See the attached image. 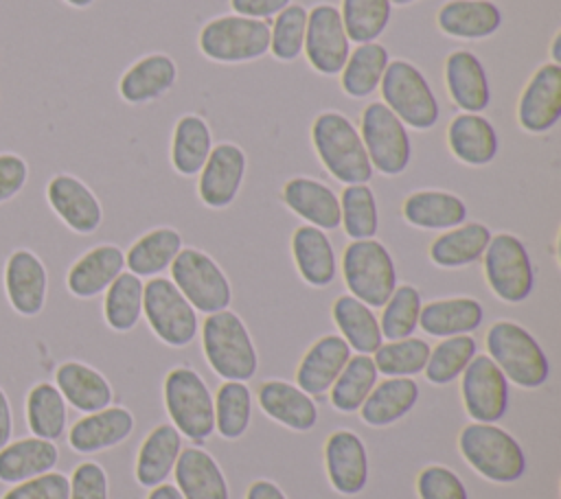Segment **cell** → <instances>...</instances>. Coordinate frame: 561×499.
Segmentation results:
<instances>
[{
    "label": "cell",
    "mask_w": 561,
    "mask_h": 499,
    "mask_svg": "<svg viewBox=\"0 0 561 499\" xmlns=\"http://www.w3.org/2000/svg\"><path fill=\"white\" fill-rule=\"evenodd\" d=\"M175 488L184 499H230L228 481L217 460L199 449H182L175 462Z\"/></svg>",
    "instance_id": "obj_27"
},
{
    "label": "cell",
    "mask_w": 561,
    "mask_h": 499,
    "mask_svg": "<svg viewBox=\"0 0 561 499\" xmlns=\"http://www.w3.org/2000/svg\"><path fill=\"white\" fill-rule=\"evenodd\" d=\"M245 499H287L285 492L270 479H256L250 484Z\"/></svg>",
    "instance_id": "obj_58"
},
{
    "label": "cell",
    "mask_w": 561,
    "mask_h": 499,
    "mask_svg": "<svg viewBox=\"0 0 561 499\" xmlns=\"http://www.w3.org/2000/svg\"><path fill=\"white\" fill-rule=\"evenodd\" d=\"M438 28L458 39H484L502 26V11L491 0H449L438 9Z\"/></svg>",
    "instance_id": "obj_34"
},
{
    "label": "cell",
    "mask_w": 561,
    "mask_h": 499,
    "mask_svg": "<svg viewBox=\"0 0 561 499\" xmlns=\"http://www.w3.org/2000/svg\"><path fill=\"white\" fill-rule=\"evenodd\" d=\"M68 7H72V9H88V7H92L96 0H64Z\"/></svg>",
    "instance_id": "obj_61"
},
{
    "label": "cell",
    "mask_w": 561,
    "mask_h": 499,
    "mask_svg": "<svg viewBox=\"0 0 561 499\" xmlns=\"http://www.w3.org/2000/svg\"><path fill=\"white\" fill-rule=\"evenodd\" d=\"M390 0H342V24L348 42H375L390 22Z\"/></svg>",
    "instance_id": "obj_48"
},
{
    "label": "cell",
    "mask_w": 561,
    "mask_h": 499,
    "mask_svg": "<svg viewBox=\"0 0 561 499\" xmlns=\"http://www.w3.org/2000/svg\"><path fill=\"white\" fill-rule=\"evenodd\" d=\"M307 9L302 4H287L270 26V50L276 61L289 63L298 59L305 44Z\"/></svg>",
    "instance_id": "obj_51"
},
{
    "label": "cell",
    "mask_w": 561,
    "mask_h": 499,
    "mask_svg": "<svg viewBox=\"0 0 561 499\" xmlns=\"http://www.w3.org/2000/svg\"><path fill=\"white\" fill-rule=\"evenodd\" d=\"M416 492L421 499H469L462 479L443 464H430L419 473Z\"/></svg>",
    "instance_id": "obj_52"
},
{
    "label": "cell",
    "mask_w": 561,
    "mask_h": 499,
    "mask_svg": "<svg viewBox=\"0 0 561 499\" xmlns=\"http://www.w3.org/2000/svg\"><path fill=\"white\" fill-rule=\"evenodd\" d=\"M390 55L383 44H357V48L348 53V59L340 72L342 92L351 98H366L379 88Z\"/></svg>",
    "instance_id": "obj_41"
},
{
    "label": "cell",
    "mask_w": 561,
    "mask_h": 499,
    "mask_svg": "<svg viewBox=\"0 0 561 499\" xmlns=\"http://www.w3.org/2000/svg\"><path fill=\"white\" fill-rule=\"evenodd\" d=\"M484 278L491 291L508 304H519L533 293L535 269L524 241L511 232L491 236L484 254Z\"/></svg>",
    "instance_id": "obj_10"
},
{
    "label": "cell",
    "mask_w": 561,
    "mask_h": 499,
    "mask_svg": "<svg viewBox=\"0 0 561 499\" xmlns=\"http://www.w3.org/2000/svg\"><path fill=\"white\" fill-rule=\"evenodd\" d=\"M416 0H390V4H399V7H405V4H412Z\"/></svg>",
    "instance_id": "obj_62"
},
{
    "label": "cell",
    "mask_w": 561,
    "mask_h": 499,
    "mask_svg": "<svg viewBox=\"0 0 561 499\" xmlns=\"http://www.w3.org/2000/svg\"><path fill=\"white\" fill-rule=\"evenodd\" d=\"M215 429L224 440H237L245 433L252 418V394L243 381H226L215 398Z\"/></svg>",
    "instance_id": "obj_45"
},
{
    "label": "cell",
    "mask_w": 561,
    "mask_h": 499,
    "mask_svg": "<svg viewBox=\"0 0 561 499\" xmlns=\"http://www.w3.org/2000/svg\"><path fill=\"white\" fill-rule=\"evenodd\" d=\"M199 53L215 63H248L270 50V24L243 15H219L197 35Z\"/></svg>",
    "instance_id": "obj_7"
},
{
    "label": "cell",
    "mask_w": 561,
    "mask_h": 499,
    "mask_svg": "<svg viewBox=\"0 0 561 499\" xmlns=\"http://www.w3.org/2000/svg\"><path fill=\"white\" fill-rule=\"evenodd\" d=\"M13 438V405L7 390L0 385V449Z\"/></svg>",
    "instance_id": "obj_57"
},
{
    "label": "cell",
    "mask_w": 561,
    "mask_h": 499,
    "mask_svg": "<svg viewBox=\"0 0 561 499\" xmlns=\"http://www.w3.org/2000/svg\"><path fill=\"white\" fill-rule=\"evenodd\" d=\"M24 420L33 436L59 440L68 422V403L50 381H37L24 396Z\"/></svg>",
    "instance_id": "obj_38"
},
{
    "label": "cell",
    "mask_w": 561,
    "mask_h": 499,
    "mask_svg": "<svg viewBox=\"0 0 561 499\" xmlns=\"http://www.w3.org/2000/svg\"><path fill=\"white\" fill-rule=\"evenodd\" d=\"M145 282L131 271H121L105 289L103 320L116 333L131 330L142 315Z\"/></svg>",
    "instance_id": "obj_43"
},
{
    "label": "cell",
    "mask_w": 561,
    "mask_h": 499,
    "mask_svg": "<svg viewBox=\"0 0 561 499\" xmlns=\"http://www.w3.org/2000/svg\"><path fill=\"white\" fill-rule=\"evenodd\" d=\"M430 344L421 337H405L381 344L375 350V368L386 376H414L425 370L430 357Z\"/></svg>",
    "instance_id": "obj_49"
},
{
    "label": "cell",
    "mask_w": 561,
    "mask_h": 499,
    "mask_svg": "<svg viewBox=\"0 0 561 499\" xmlns=\"http://www.w3.org/2000/svg\"><path fill=\"white\" fill-rule=\"evenodd\" d=\"M486 350L504 376L519 387H541L550 376V361L541 344L517 322L500 320L491 324Z\"/></svg>",
    "instance_id": "obj_4"
},
{
    "label": "cell",
    "mask_w": 561,
    "mask_h": 499,
    "mask_svg": "<svg viewBox=\"0 0 561 499\" xmlns=\"http://www.w3.org/2000/svg\"><path fill=\"white\" fill-rule=\"evenodd\" d=\"M458 449L476 473L495 484L522 479L528 466L522 444L495 422L467 425L458 436Z\"/></svg>",
    "instance_id": "obj_2"
},
{
    "label": "cell",
    "mask_w": 561,
    "mask_h": 499,
    "mask_svg": "<svg viewBox=\"0 0 561 499\" xmlns=\"http://www.w3.org/2000/svg\"><path fill=\"white\" fill-rule=\"evenodd\" d=\"M283 204L320 230H335L340 225V197L324 182L313 177H291L280 190Z\"/></svg>",
    "instance_id": "obj_23"
},
{
    "label": "cell",
    "mask_w": 561,
    "mask_h": 499,
    "mask_svg": "<svg viewBox=\"0 0 561 499\" xmlns=\"http://www.w3.org/2000/svg\"><path fill=\"white\" fill-rule=\"evenodd\" d=\"M331 315L342 333L340 337H344V341L351 346V350H357V355H373L383 344L377 315L351 293L335 298Z\"/></svg>",
    "instance_id": "obj_39"
},
{
    "label": "cell",
    "mask_w": 561,
    "mask_h": 499,
    "mask_svg": "<svg viewBox=\"0 0 561 499\" xmlns=\"http://www.w3.org/2000/svg\"><path fill=\"white\" fill-rule=\"evenodd\" d=\"M445 85L451 101L469 114H480L491 103V85L482 61L471 50H454L445 59Z\"/></svg>",
    "instance_id": "obj_24"
},
{
    "label": "cell",
    "mask_w": 561,
    "mask_h": 499,
    "mask_svg": "<svg viewBox=\"0 0 561 499\" xmlns=\"http://www.w3.org/2000/svg\"><path fill=\"white\" fill-rule=\"evenodd\" d=\"M561 118V63H541L517 101V123L528 134H546Z\"/></svg>",
    "instance_id": "obj_17"
},
{
    "label": "cell",
    "mask_w": 561,
    "mask_h": 499,
    "mask_svg": "<svg viewBox=\"0 0 561 499\" xmlns=\"http://www.w3.org/2000/svg\"><path fill=\"white\" fill-rule=\"evenodd\" d=\"M302 53L318 74L333 77L342 72L351 53V42L344 31L342 15L333 4H316L307 11Z\"/></svg>",
    "instance_id": "obj_13"
},
{
    "label": "cell",
    "mask_w": 561,
    "mask_h": 499,
    "mask_svg": "<svg viewBox=\"0 0 561 499\" xmlns=\"http://www.w3.org/2000/svg\"><path fill=\"white\" fill-rule=\"evenodd\" d=\"M291 0H230V7L237 15L265 20L270 15H278Z\"/></svg>",
    "instance_id": "obj_56"
},
{
    "label": "cell",
    "mask_w": 561,
    "mask_h": 499,
    "mask_svg": "<svg viewBox=\"0 0 561 499\" xmlns=\"http://www.w3.org/2000/svg\"><path fill=\"white\" fill-rule=\"evenodd\" d=\"M491 241V230L480 221L460 223L445 230L430 245V260L443 269L467 267L482 258Z\"/></svg>",
    "instance_id": "obj_37"
},
{
    "label": "cell",
    "mask_w": 561,
    "mask_h": 499,
    "mask_svg": "<svg viewBox=\"0 0 561 499\" xmlns=\"http://www.w3.org/2000/svg\"><path fill=\"white\" fill-rule=\"evenodd\" d=\"M383 105L416 131H427L438 123L440 107L425 74L405 59L388 61L379 83Z\"/></svg>",
    "instance_id": "obj_5"
},
{
    "label": "cell",
    "mask_w": 561,
    "mask_h": 499,
    "mask_svg": "<svg viewBox=\"0 0 561 499\" xmlns=\"http://www.w3.org/2000/svg\"><path fill=\"white\" fill-rule=\"evenodd\" d=\"M4 298L20 317H37L46 306L48 269L28 247H15L2 267Z\"/></svg>",
    "instance_id": "obj_14"
},
{
    "label": "cell",
    "mask_w": 561,
    "mask_h": 499,
    "mask_svg": "<svg viewBox=\"0 0 561 499\" xmlns=\"http://www.w3.org/2000/svg\"><path fill=\"white\" fill-rule=\"evenodd\" d=\"M340 225L353 241L375 239L379 228L377 199L368 184H348L340 197Z\"/></svg>",
    "instance_id": "obj_46"
},
{
    "label": "cell",
    "mask_w": 561,
    "mask_h": 499,
    "mask_svg": "<svg viewBox=\"0 0 561 499\" xmlns=\"http://www.w3.org/2000/svg\"><path fill=\"white\" fill-rule=\"evenodd\" d=\"M59 449L53 440L37 436L20 438L0 449V484H18L55 471Z\"/></svg>",
    "instance_id": "obj_31"
},
{
    "label": "cell",
    "mask_w": 561,
    "mask_h": 499,
    "mask_svg": "<svg viewBox=\"0 0 561 499\" xmlns=\"http://www.w3.org/2000/svg\"><path fill=\"white\" fill-rule=\"evenodd\" d=\"M421 291L412 285L394 287L392 295L383 304V313L379 320L381 337L394 341L412 337L419 328V313H421Z\"/></svg>",
    "instance_id": "obj_50"
},
{
    "label": "cell",
    "mask_w": 561,
    "mask_h": 499,
    "mask_svg": "<svg viewBox=\"0 0 561 499\" xmlns=\"http://www.w3.org/2000/svg\"><path fill=\"white\" fill-rule=\"evenodd\" d=\"M178 81V66L167 53L136 59L118 79V94L129 105H145L164 96Z\"/></svg>",
    "instance_id": "obj_22"
},
{
    "label": "cell",
    "mask_w": 561,
    "mask_h": 499,
    "mask_svg": "<svg viewBox=\"0 0 561 499\" xmlns=\"http://www.w3.org/2000/svg\"><path fill=\"white\" fill-rule=\"evenodd\" d=\"M342 276L353 298L379 309L397 287V267L388 247L377 239L351 241L342 254Z\"/></svg>",
    "instance_id": "obj_6"
},
{
    "label": "cell",
    "mask_w": 561,
    "mask_h": 499,
    "mask_svg": "<svg viewBox=\"0 0 561 499\" xmlns=\"http://www.w3.org/2000/svg\"><path fill=\"white\" fill-rule=\"evenodd\" d=\"M552 61L554 63H561V33H557L554 35V39H552Z\"/></svg>",
    "instance_id": "obj_60"
},
{
    "label": "cell",
    "mask_w": 561,
    "mask_h": 499,
    "mask_svg": "<svg viewBox=\"0 0 561 499\" xmlns=\"http://www.w3.org/2000/svg\"><path fill=\"white\" fill-rule=\"evenodd\" d=\"M147 499H184L182 495H180V490L175 488V484H158V486H153L151 488V492H149V497Z\"/></svg>",
    "instance_id": "obj_59"
},
{
    "label": "cell",
    "mask_w": 561,
    "mask_h": 499,
    "mask_svg": "<svg viewBox=\"0 0 561 499\" xmlns=\"http://www.w3.org/2000/svg\"><path fill=\"white\" fill-rule=\"evenodd\" d=\"M213 149V134L208 123L197 114H184L178 118L171 138V164L184 175L193 177L202 171Z\"/></svg>",
    "instance_id": "obj_40"
},
{
    "label": "cell",
    "mask_w": 561,
    "mask_h": 499,
    "mask_svg": "<svg viewBox=\"0 0 561 499\" xmlns=\"http://www.w3.org/2000/svg\"><path fill=\"white\" fill-rule=\"evenodd\" d=\"M259 405L272 420L294 431H309L318 422V407L313 398L287 381H265L259 387Z\"/></svg>",
    "instance_id": "obj_30"
},
{
    "label": "cell",
    "mask_w": 561,
    "mask_h": 499,
    "mask_svg": "<svg viewBox=\"0 0 561 499\" xmlns=\"http://www.w3.org/2000/svg\"><path fill=\"white\" fill-rule=\"evenodd\" d=\"M476 355H478V344L471 335L443 337V341H438L436 348L430 350L423 372L430 383L447 385L465 372V368Z\"/></svg>",
    "instance_id": "obj_47"
},
{
    "label": "cell",
    "mask_w": 561,
    "mask_h": 499,
    "mask_svg": "<svg viewBox=\"0 0 561 499\" xmlns=\"http://www.w3.org/2000/svg\"><path fill=\"white\" fill-rule=\"evenodd\" d=\"M182 250V234L173 228H156L142 234L125 252V267L138 278L158 276L171 267Z\"/></svg>",
    "instance_id": "obj_42"
},
{
    "label": "cell",
    "mask_w": 561,
    "mask_h": 499,
    "mask_svg": "<svg viewBox=\"0 0 561 499\" xmlns=\"http://www.w3.org/2000/svg\"><path fill=\"white\" fill-rule=\"evenodd\" d=\"M311 142L322 166L342 184H368L373 166L357 127L335 109L320 112L311 125Z\"/></svg>",
    "instance_id": "obj_1"
},
{
    "label": "cell",
    "mask_w": 561,
    "mask_h": 499,
    "mask_svg": "<svg viewBox=\"0 0 561 499\" xmlns=\"http://www.w3.org/2000/svg\"><path fill=\"white\" fill-rule=\"evenodd\" d=\"M164 407L171 425L195 442H204L215 431L213 394L204 379L191 368H173L167 374Z\"/></svg>",
    "instance_id": "obj_8"
},
{
    "label": "cell",
    "mask_w": 561,
    "mask_h": 499,
    "mask_svg": "<svg viewBox=\"0 0 561 499\" xmlns=\"http://www.w3.org/2000/svg\"><path fill=\"white\" fill-rule=\"evenodd\" d=\"M182 451V433L171 425L162 422L149 431V436L142 440L138 455H136V479L145 488H153L162 484Z\"/></svg>",
    "instance_id": "obj_36"
},
{
    "label": "cell",
    "mask_w": 561,
    "mask_h": 499,
    "mask_svg": "<svg viewBox=\"0 0 561 499\" xmlns=\"http://www.w3.org/2000/svg\"><path fill=\"white\" fill-rule=\"evenodd\" d=\"M403 219L421 230H449L467 219V204L447 190H414L403 199Z\"/></svg>",
    "instance_id": "obj_32"
},
{
    "label": "cell",
    "mask_w": 561,
    "mask_h": 499,
    "mask_svg": "<svg viewBox=\"0 0 561 499\" xmlns=\"http://www.w3.org/2000/svg\"><path fill=\"white\" fill-rule=\"evenodd\" d=\"M327 475L340 495H359L368 484V453L364 440L351 429H337L324 444Z\"/></svg>",
    "instance_id": "obj_19"
},
{
    "label": "cell",
    "mask_w": 561,
    "mask_h": 499,
    "mask_svg": "<svg viewBox=\"0 0 561 499\" xmlns=\"http://www.w3.org/2000/svg\"><path fill=\"white\" fill-rule=\"evenodd\" d=\"M28 182V162L15 151H0V206L15 199Z\"/></svg>",
    "instance_id": "obj_55"
},
{
    "label": "cell",
    "mask_w": 561,
    "mask_h": 499,
    "mask_svg": "<svg viewBox=\"0 0 561 499\" xmlns=\"http://www.w3.org/2000/svg\"><path fill=\"white\" fill-rule=\"evenodd\" d=\"M142 315L153 335L173 348L188 346L197 335V313L169 278H151L142 291Z\"/></svg>",
    "instance_id": "obj_12"
},
{
    "label": "cell",
    "mask_w": 561,
    "mask_h": 499,
    "mask_svg": "<svg viewBox=\"0 0 561 499\" xmlns=\"http://www.w3.org/2000/svg\"><path fill=\"white\" fill-rule=\"evenodd\" d=\"M351 359V346L340 335L320 337L302 357L296 381L309 396L324 394Z\"/></svg>",
    "instance_id": "obj_28"
},
{
    "label": "cell",
    "mask_w": 561,
    "mask_h": 499,
    "mask_svg": "<svg viewBox=\"0 0 561 499\" xmlns=\"http://www.w3.org/2000/svg\"><path fill=\"white\" fill-rule=\"evenodd\" d=\"M291 256L300 278L316 289H324L337 274V260L331 239L324 230L300 225L291 234Z\"/></svg>",
    "instance_id": "obj_29"
},
{
    "label": "cell",
    "mask_w": 561,
    "mask_h": 499,
    "mask_svg": "<svg viewBox=\"0 0 561 499\" xmlns=\"http://www.w3.org/2000/svg\"><path fill=\"white\" fill-rule=\"evenodd\" d=\"M70 481L59 471H48L44 475L11 484L0 499H68Z\"/></svg>",
    "instance_id": "obj_53"
},
{
    "label": "cell",
    "mask_w": 561,
    "mask_h": 499,
    "mask_svg": "<svg viewBox=\"0 0 561 499\" xmlns=\"http://www.w3.org/2000/svg\"><path fill=\"white\" fill-rule=\"evenodd\" d=\"M70 497L68 499H110L107 473L99 462H79L68 477Z\"/></svg>",
    "instance_id": "obj_54"
},
{
    "label": "cell",
    "mask_w": 561,
    "mask_h": 499,
    "mask_svg": "<svg viewBox=\"0 0 561 499\" xmlns=\"http://www.w3.org/2000/svg\"><path fill=\"white\" fill-rule=\"evenodd\" d=\"M460 394L473 422H497L508 409V379L489 355H476L460 374Z\"/></svg>",
    "instance_id": "obj_15"
},
{
    "label": "cell",
    "mask_w": 561,
    "mask_h": 499,
    "mask_svg": "<svg viewBox=\"0 0 561 499\" xmlns=\"http://www.w3.org/2000/svg\"><path fill=\"white\" fill-rule=\"evenodd\" d=\"M484 320V309L476 298L456 295L432 300L421 306L419 326L432 337H454L469 335L480 328Z\"/></svg>",
    "instance_id": "obj_33"
},
{
    "label": "cell",
    "mask_w": 561,
    "mask_h": 499,
    "mask_svg": "<svg viewBox=\"0 0 561 499\" xmlns=\"http://www.w3.org/2000/svg\"><path fill=\"white\" fill-rule=\"evenodd\" d=\"M171 280L199 313H217L230 306L232 287L224 269L202 250L182 247L171 263Z\"/></svg>",
    "instance_id": "obj_9"
},
{
    "label": "cell",
    "mask_w": 561,
    "mask_h": 499,
    "mask_svg": "<svg viewBox=\"0 0 561 499\" xmlns=\"http://www.w3.org/2000/svg\"><path fill=\"white\" fill-rule=\"evenodd\" d=\"M46 204L75 234H94L103 223V206L94 190L72 173H55L46 184Z\"/></svg>",
    "instance_id": "obj_16"
},
{
    "label": "cell",
    "mask_w": 561,
    "mask_h": 499,
    "mask_svg": "<svg viewBox=\"0 0 561 499\" xmlns=\"http://www.w3.org/2000/svg\"><path fill=\"white\" fill-rule=\"evenodd\" d=\"M202 348L208 365L226 381H248L256 374L259 357L254 341L243 320L230 309L206 315Z\"/></svg>",
    "instance_id": "obj_3"
},
{
    "label": "cell",
    "mask_w": 561,
    "mask_h": 499,
    "mask_svg": "<svg viewBox=\"0 0 561 499\" xmlns=\"http://www.w3.org/2000/svg\"><path fill=\"white\" fill-rule=\"evenodd\" d=\"M55 385L64 401L83 414L105 409L114 398L110 381L96 368L77 359L61 361L55 368Z\"/></svg>",
    "instance_id": "obj_25"
},
{
    "label": "cell",
    "mask_w": 561,
    "mask_h": 499,
    "mask_svg": "<svg viewBox=\"0 0 561 499\" xmlns=\"http://www.w3.org/2000/svg\"><path fill=\"white\" fill-rule=\"evenodd\" d=\"M377 376L379 372L370 355H351L344 370L329 387L331 405L342 414L357 411L366 401V396L370 394V390L375 387Z\"/></svg>",
    "instance_id": "obj_44"
},
{
    "label": "cell",
    "mask_w": 561,
    "mask_h": 499,
    "mask_svg": "<svg viewBox=\"0 0 561 499\" xmlns=\"http://www.w3.org/2000/svg\"><path fill=\"white\" fill-rule=\"evenodd\" d=\"M134 431V416L127 407H105L81 416L68 429V444L77 453H99L125 442Z\"/></svg>",
    "instance_id": "obj_21"
},
{
    "label": "cell",
    "mask_w": 561,
    "mask_h": 499,
    "mask_svg": "<svg viewBox=\"0 0 561 499\" xmlns=\"http://www.w3.org/2000/svg\"><path fill=\"white\" fill-rule=\"evenodd\" d=\"M359 136L373 171L394 177L408 169L412 158L408 129L381 101L362 109Z\"/></svg>",
    "instance_id": "obj_11"
},
{
    "label": "cell",
    "mask_w": 561,
    "mask_h": 499,
    "mask_svg": "<svg viewBox=\"0 0 561 499\" xmlns=\"http://www.w3.org/2000/svg\"><path fill=\"white\" fill-rule=\"evenodd\" d=\"M125 271V254L114 243H101L83 252L66 274V289L79 300L103 293L114 278Z\"/></svg>",
    "instance_id": "obj_20"
},
{
    "label": "cell",
    "mask_w": 561,
    "mask_h": 499,
    "mask_svg": "<svg viewBox=\"0 0 561 499\" xmlns=\"http://www.w3.org/2000/svg\"><path fill=\"white\" fill-rule=\"evenodd\" d=\"M447 147L467 166H486L497 155V134L482 114H456L447 125Z\"/></svg>",
    "instance_id": "obj_26"
},
{
    "label": "cell",
    "mask_w": 561,
    "mask_h": 499,
    "mask_svg": "<svg viewBox=\"0 0 561 499\" xmlns=\"http://www.w3.org/2000/svg\"><path fill=\"white\" fill-rule=\"evenodd\" d=\"M419 401V385L410 376H390L375 383L362 407V420L370 427H388L412 411Z\"/></svg>",
    "instance_id": "obj_35"
},
{
    "label": "cell",
    "mask_w": 561,
    "mask_h": 499,
    "mask_svg": "<svg viewBox=\"0 0 561 499\" xmlns=\"http://www.w3.org/2000/svg\"><path fill=\"white\" fill-rule=\"evenodd\" d=\"M245 153L234 142H219L210 149L206 164L199 171L197 195L204 206L221 210L228 208L245 177Z\"/></svg>",
    "instance_id": "obj_18"
}]
</instances>
